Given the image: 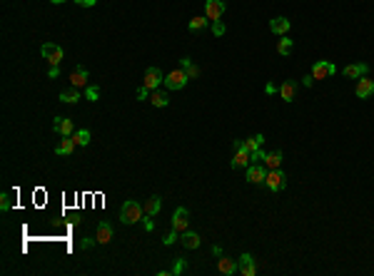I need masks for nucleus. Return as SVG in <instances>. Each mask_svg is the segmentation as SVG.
<instances>
[{
	"label": "nucleus",
	"instance_id": "obj_26",
	"mask_svg": "<svg viewBox=\"0 0 374 276\" xmlns=\"http://www.w3.org/2000/svg\"><path fill=\"white\" fill-rule=\"evenodd\" d=\"M262 145H265V137H262V134H255V137H249V140H244V147H247L249 152L262 150Z\"/></svg>",
	"mask_w": 374,
	"mask_h": 276
},
{
	"label": "nucleus",
	"instance_id": "obj_35",
	"mask_svg": "<svg viewBox=\"0 0 374 276\" xmlns=\"http://www.w3.org/2000/svg\"><path fill=\"white\" fill-rule=\"evenodd\" d=\"M249 155H252V162H255V164H262L265 157H267V152H262V150H255V152H249Z\"/></svg>",
	"mask_w": 374,
	"mask_h": 276
},
{
	"label": "nucleus",
	"instance_id": "obj_23",
	"mask_svg": "<svg viewBox=\"0 0 374 276\" xmlns=\"http://www.w3.org/2000/svg\"><path fill=\"white\" fill-rule=\"evenodd\" d=\"M180 67H182V70L187 73V78H190V80H195V78L200 75V67H197V65H195L190 57H182V60H180Z\"/></svg>",
	"mask_w": 374,
	"mask_h": 276
},
{
	"label": "nucleus",
	"instance_id": "obj_21",
	"mask_svg": "<svg viewBox=\"0 0 374 276\" xmlns=\"http://www.w3.org/2000/svg\"><path fill=\"white\" fill-rule=\"evenodd\" d=\"M180 241H182V246H185V249H197V246L202 244L200 234H197V232H190V229H187V232L182 234V239H180Z\"/></svg>",
	"mask_w": 374,
	"mask_h": 276
},
{
	"label": "nucleus",
	"instance_id": "obj_45",
	"mask_svg": "<svg viewBox=\"0 0 374 276\" xmlns=\"http://www.w3.org/2000/svg\"><path fill=\"white\" fill-rule=\"evenodd\" d=\"M50 3H55V5H60V3H65V0H50Z\"/></svg>",
	"mask_w": 374,
	"mask_h": 276
},
{
	"label": "nucleus",
	"instance_id": "obj_6",
	"mask_svg": "<svg viewBox=\"0 0 374 276\" xmlns=\"http://www.w3.org/2000/svg\"><path fill=\"white\" fill-rule=\"evenodd\" d=\"M334 73H337V67H334V62H329V60H317L315 67H312V78H315V80H327V78H332Z\"/></svg>",
	"mask_w": 374,
	"mask_h": 276
},
{
	"label": "nucleus",
	"instance_id": "obj_13",
	"mask_svg": "<svg viewBox=\"0 0 374 276\" xmlns=\"http://www.w3.org/2000/svg\"><path fill=\"white\" fill-rule=\"evenodd\" d=\"M354 92H357V97L359 100H367V97H372L374 95V80L372 78H359L357 80V87H354Z\"/></svg>",
	"mask_w": 374,
	"mask_h": 276
},
{
	"label": "nucleus",
	"instance_id": "obj_43",
	"mask_svg": "<svg viewBox=\"0 0 374 276\" xmlns=\"http://www.w3.org/2000/svg\"><path fill=\"white\" fill-rule=\"evenodd\" d=\"M275 90H277V87H275L272 82H267V85H265V92H267V95H275Z\"/></svg>",
	"mask_w": 374,
	"mask_h": 276
},
{
	"label": "nucleus",
	"instance_id": "obj_10",
	"mask_svg": "<svg viewBox=\"0 0 374 276\" xmlns=\"http://www.w3.org/2000/svg\"><path fill=\"white\" fill-rule=\"evenodd\" d=\"M187 227H190V212H187L185 206H177L175 214H172V229L187 232Z\"/></svg>",
	"mask_w": 374,
	"mask_h": 276
},
{
	"label": "nucleus",
	"instance_id": "obj_11",
	"mask_svg": "<svg viewBox=\"0 0 374 276\" xmlns=\"http://www.w3.org/2000/svg\"><path fill=\"white\" fill-rule=\"evenodd\" d=\"M52 132H57V134H62V137H73L75 124H73V119H68V117H55V119H52Z\"/></svg>",
	"mask_w": 374,
	"mask_h": 276
},
{
	"label": "nucleus",
	"instance_id": "obj_41",
	"mask_svg": "<svg viewBox=\"0 0 374 276\" xmlns=\"http://www.w3.org/2000/svg\"><path fill=\"white\" fill-rule=\"evenodd\" d=\"M95 3H97V0H80V3H78V5H80V8H93Z\"/></svg>",
	"mask_w": 374,
	"mask_h": 276
},
{
	"label": "nucleus",
	"instance_id": "obj_46",
	"mask_svg": "<svg viewBox=\"0 0 374 276\" xmlns=\"http://www.w3.org/2000/svg\"><path fill=\"white\" fill-rule=\"evenodd\" d=\"M73 3H80V0H73Z\"/></svg>",
	"mask_w": 374,
	"mask_h": 276
},
{
	"label": "nucleus",
	"instance_id": "obj_34",
	"mask_svg": "<svg viewBox=\"0 0 374 276\" xmlns=\"http://www.w3.org/2000/svg\"><path fill=\"white\" fill-rule=\"evenodd\" d=\"M85 95H88V100L95 102V100L100 97V87H97V85H88V87H85Z\"/></svg>",
	"mask_w": 374,
	"mask_h": 276
},
{
	"label": "nucleus",
	"instance_id": "obj_33",
	"mask_svg": "<svg viewBox=\"0 0 374 276\" xmlns=\"http://www.w3.org/2000/svg\"><path fill=\"white\" fill-rule=\"evenodd\" d=\"M13 206V201H10V192H3L0 194V212H8Z\"/></svg>",
	"mask_w": 374,
	"mask_h": 276
},
{
	"label": "nucleus",
	"instance_id": "obj_17",
	"mask_svg": "<svg viewBox=\"0 0 374 276\" xmlns=\"http://www.w3.org/2000/svg\"><path fill=\"white\" fill-rule=\"evenodd\" d=\"M289 28H292V23H289L287 18H282V15L270 20V30H272L275 35H287V33H289Z\"/></svg>",
	"mask_w": 374,
	"mask_h": 276
},
{
	"label": "nucleus",
	"instance_id": "obj_14",
	"mask_svg": "<svg viewBox=\"0 0 374 276\" xmlns=\"http://www.w3.org/2000/svg\"><path fill=\"white\" fill-rule=\"evenodd\" d=\"M237 261H239V274H242V276H255V274H257V264H255V256H252V254H242Z\"/></svg>",
	"mask_w": 374,
	"mask_h": 276
},
{
	"label": "nucleus",
	"instance_id": "obj_24",
	"mask_svg": "<svg viewBox=\"0 0 374 276\" xmlns=\"http://www.w3.org/2000/svg\"><path fill=\"white\" fill-rule=\"evenodd\" d=\"M280 95H282V100H284V102H294V95H297V85H294L292 80L282 82V87H280Z\"/></svg>",
	"mask_w": 374,
	"mask_h": 276
},
{
	"label": "nucleus",
	"instance_id": "obj_38",
	"mask_svg": "<svg viewBox=\"0 0 374 276\" xmlns=\"http://www.w3.org/2000/svg\"><path fill=\"white\" fill-rule=\"evenodd\" d=\"M142 227H145V232H152V229H155V224H152V217H142Z\"/></svg>",
	"mask_w": 374,
	"mask_h": 276
},
{
	"label": "nucleus",
	"instance_id": "obj_40",
	"mask_svg": "<svg viewBox=\"0 0 374 276\" xmlns=\"http://www.w3.org/2000/svg\"><path fill=\"white\" fill-rule=\"evenodd\" d=\"M93 241H97V239H93V237H85L80 246H83V249H90V246H93Z\"/></svg>",
	"mask_w": 374,
	"mask_h": 276
},
{
	"label": "nucleus",
	"instance_id": "obj_4",
	"mask_svg": "<svg viewBox=\"0 0 374 276\" xmlns=\"http://www.w3.org/2000/svg\"><path fill=\"white\" fill-rule=\"evenodd\" d=\"M142 85L152 92V90H157L160 85H165V75H162V70L157 65H150L147 70H145V78H142Z\"/></svg>",
	"mask_w": 374,
	"mask_h": 276
},
{
	"label": "nucleus",
	"instance_id": "obj_28",
	"mask_svg": "<svg viewBox=\"0 0 374 276\" xmlns=\"http://www.w3.org/2000/svg\"><path fill=\"white\" fill-rule=\"evenodd\" d=\"M207 15H202V18H192L190 20V33H202L205 28H207Z\"/></svg>",
	"mask_w": 374,
	"mask_h": 276
},
{
	"label": "nucleus",
	"instance_id": "obj_29",
	"mask_svg": "<svg viewBox=\"0 0 374 276\" xmlns=\"http://www.w3.org/2000/svg\"><path fill=\"white\" fill-rule=\"evenodd\" d=\"M73 137H75L78 147H88V145H90V129H78Z\"/></svg>",
	"mask_w": 374,
	"mask_h": 276
},
{
	"label": "nucleus",
	"instance_id": "obj_3",
	"mask_svg": "<svg viewBox=\"0 0 374 276\" xmlns=\"http://www.w3.org/2000/svg\"><path fill=\"white\" fill-rule=\"evenodd\" d=\"M249 164H252V155H249V150L244 147L242 140L234 142V159H232V169H247Z\"/></svg>",
	"mask_w": 374,
	"mask_h": 276
},
{
	"label": "nucleus",
	"instance_id": "obj_42",
	"mask_svg": "<svg viewBox=\"0 0 374 276\" xmlns=\"http://www.w3.org/2000/svg\"><path fill=\"white\" fill-rule=\"evenodd\" d=\"M302 82H304V85H307V87H309V85H312V82H315V78H312V73H309V75H304V78H302Z\"/></svg>",
	"mask_w": 374,
	"mask_h": 276
},
{
	"label": "nucleus",
	"instance_id": "obj_39",
	"mask_svg": "<svg viewBox=\"0 0 374 276\" xmlns=\"http://www.w3.org/2000/svg\"><path fill=\"white\" fill-rule=\"evenodd\" d=\"M57 75H60V70H57V65H52L50 70H47V78H52V80H57Z\"/></svg>",
	"mask_w": 374,
	"mask_h": 276
},
{
	"label": "nucleus",
	"instance_id": "obj_18",
	"mask_svg": "<svg viewBox=\"0 0 374 276\" xmlns=\"http://www.w3.org/2000/svg\"><path fill=\"white\" fill-rule=\"evenodd\" d=\"M95 239H97V244H110V239H112V227H110V222H100V224H97Z\"/></svg>",
	"mask_w": 374,
	"mask_h": 276
},
{
	"label": "nucleus",
	"instance_id": "obj_36",
	"mask_svg": "<svg viewBox=\"0 0 374 276\" xmlns=\"http://www.w3.org/2000/svg\"><path fill=\"white\" fill-rule=\"evenodd\" d=\"M212 33L220 38V35H225V25H222V20H215L212 23Z\"/></svg>",
	"mask_w": 374,
	"mask_h": 276
},
{
	"label": "nucleus",
	"instance_id": "obj_2",
	"mask_svg": "<svg viewBox=\"0 0 374 276\" xmlns=\"http://www.w3.org/2000/svg\"><path fill=\"white\" fill-rule=\"evenodd\" d=\"M187 80H190V78H187V73L182 70V67H175L172 73L165 75V87H167L170 92H177V90H182V87L187 85Z\"/></svg>",
	"mask_w": 374,
	"mask_h": 276
},
{
	"label": "nucleus",
	"instance_id": "obj_30",
	"mask_svg": "<svg viewBox=\"0 0 374 276\" xmlns=\"http://www.w3.org/2000/svg\"><path fill=\"white\" fill-rule=\"evenodd\" d=\"M292 47H294V40H289V38H282V40L277 42V52H280V55H289Z\"/></svg>",
	"mask_w": 374,
	"mask_h": 276
},
{
	"label": "nucleus",
	"instance_id": "obj_8",
	"mask_svg": "<svg viewBox=\"0 0 374 276\" xmlns=\"http://www.w3.org/2000/svg\"><path fill=\"white\" fill-rule=\"evenodd\" d=\"M40 52H43V57H45L50 65H57V62L62 60V55H65V52H62V47L55 45V42H45V45L40 47Z\"/></svg>",
	"mask_w": 374,
	"mask_h": 276
},
{
	"label": "nucleus",
	"instance_id": "obj_1",
	"mask_svg": "<svg viewBox=\"0 0 374 276\" xmlns=\"http://www.w3.org/2000/svg\"><path fill=\"white\" fill-rule=\"evenodd\" d=\"M145 217V206H140L138 201H125L122 209H120V222L122 224H138L140 219Z\"/></svg>",
	"mask_w": 374,
	"mask_h": 276
},
{
	"label": "nucleus",
	"instance_id": "obj_19",
	"mask_svg": "<svg viewBox=\"0 0 374 276\" xmlns=\"http://www.w3.org/2000/svg\"><path fill=\"white\" fill-rule=\"evenodd\" d=\"M75 137H62V140L57 142V147H55V152L57 155H62V157H68V155H73V150H75Z\"/></svg>",
	"mask_w": 374,
	"mask_h": 276
},
{
	"label": "nucleus",
	"instance_id": "obj_37",
	"mask_svg": "<svg viewBox=\"0 0 374 276\" xmlns=\"http://www.w3.org/2000/svg\"><path fill=\"white\" fill-rule=\"evenodd\" d=\"M138 100H150V90H147L145 85H140V90H138Z\"/></svg>",
	"mask_w": 374,
	"mask_h": 276
},
{
	"label": "nucleus",
	"instance_id": "obj_44",
	"mask_svg": "<svg viewBox=\"0 0 374 276\" xmlns=\"http://www.w3.org/2000/svg\"><path fill=\"white\" fill-rule=\"evenodd\" d=\"M212 256H222V246L215 244V246H212Z\"/></svg>",
	"mask_w": 374,
	"mask_h": 276
},
{
	"label": "nucleus",
	"instance_id": "obj_31",
	"mask_svg": "<svg viewBox=\"0 0 374 276\" xmlns=\"http://www.w3.org/2000/svg\"><path fill=\"white\" fill-rule=\"evenodd\" d=\"M185 271H187V261H185V259H177V261L172 264V269H170L172 276H180V274H185Z\"/></svg>",
	"mask_w": 374,
	"mask_h": 276
},
{
	"label": "nucleus",
	"instance_id": "obj_15",
	"mask_svg": "<svg viewBox=\"0 0 374 276\" xmlns=\"http://www.w3.org/2000/svg\"><path fill=\"white\" fill-rule=\"evenodd\" d=\"M347 78H354V80H359V78H364L367 73H369V65L367 62H357V65H347L344 70H342Z\"/></svg>",
	"mask_w": 374,
	"mask_h": 276
},
{
	"label": "nucleus",
	"instance_id": "obj_25",
	"mask_svg": "<svg viewBox=\"0 0 374 276\" xmlns=\"http://www.w3.org/2000/svg\"><path fill=\"white\" fill-rule=\"evenodd\" d=\"M78 100H80V87H70V90L60 92V102H65V105H73Z\"/></svg>",
	"mask_w": 374,
	"mask_h": 276
},
{
	"label": "nucleus",
	"instance_id": "obj_20",
	"mask_svg": "<svg viewBox=\"0 0 374 276\" xmlns=\"http://www.w3.org/2000/svg\"><path fill=\"white\" fill-rule=\"evenodd\" d=\"M150 102L155 107H167L170 105V90H152L150 92Z\"/></svg>",
	"mask_w": 374,
	"mask_h": 276
},
{
	"label": "nucleus",
	"instance_id": "obj_16",
	"mask_svg": "<svg viewBox=\"0 0 374 276\" xmlns=\"http://www.w3.org/2000/svg\"><path fill=\"white\" fill-rule=\"evenodd\" d=\"M88 80H90L88 70H85L83 65H78L75 70H73V75H70V82H73V87H88Z\"/></svg>",
	"mask_w": 374,
	"mask_h": 276
},
{
	"label": "nucleus",
	"instance_id": "obj_5",
	"mask_svg": "<svg viewBox=\"0 0 374 276\" xmlns=\"http://www.w3.org/2000/svg\"><path fill=\"white\" fill-rule=\"evenodd\" d=\"M270 192H282L287 187V174L277 167V169H267V179H265Z\"/></svg>",
	"mask_w": 374,
	"mask_h": 276
},
{
	"label": "nucleus",
	"instance_id": "obj_12",
	"mask_svg": "<svg viewBox=\"0 0 374 276\" xmlns=\"http://www.w3.org/2000/svg\"><path fill=\"white\" fill-rule=\"evenodd\" d=\"M265 179H267V169L262 167V164H249L247 167V182L249 184H265Z\"/></svg>",
	"mask_w": 374,
	"mask_h": 276
},
{
	"label": "nucleus",
	"instance_id": "obj_9",
	"mask_svg": "<svg viewBox=\"0 0 374 276\" xmlns=\"http://www.w3.org/2000/svg\"><path fill=\"white\" fill-rule=\"evenodd\" d=\"M217 271L222 274V276H232V274H237L239 271V261L237 259H232V256H220L217 259Z\"/></svg>",
	"mask_w": 374,
	"mask_h": 276
},
{
	"label": "nucleus",
	"instance_id": "obj_22",
	"mask_svg": "<svg viewBox=\"0 0 374 276\" xmlns=\"http://www.w3.org/2000/svg\"><path fill=\"white\" fill-rule=\"evenodd\" d=\"M160 209H162V199L155 194V197H150L147 201H145V217H157L160 214Z\"/></svg>",
	"mask_w": 374,
	"mask_h": 276
},
{
	"label": "nucleus",
	"instance_id": "obj_27",
	"mask_svg": "<svg viewBox=\"0 0 374 276\" xmlns=\"http://www.w3.org/2000/svg\"><path fill=\"white\" fill-rule=\"evenodd\" d=\"M265 164H267V169H277L282 164V152H267Z\"/></svg>",
	"mask_w": 374,
	"mask_h": 276
},
{
	"label": "nucleus",
	"instance_id": "obj_7",
	"mask_svg": "<svg viewBox=\"0 0 374 276\" xmlns=\"http://www.w3.org/2000/svg\"><path fill=\"white\" fill-rule=\"evenodd\" d=\"M225 10H227V5H225V0H205V15H207V20H220L222 15H225Z\"/></svg>",
	"mask_w": 374,
	"mask_h": 276
},
{
	"label": "nucleus",
	"instance_id": "obj_32",
	"mask_svg": "<svg viewBox=\"0 0 374 276\" xmlns=\"http://www.w3.org/2000/svg\"><path fill=\"white\" fill-rule=\"evenodd\" d=\"M177 239H180V232H177V229H170V232L162 237V244H165V246H172Z\"/></svg>",
	"mask_w": 374,
	"mask_h": 276
}]
</instances>
